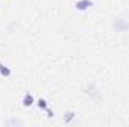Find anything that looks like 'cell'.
Returning a JSON list of instances; mask_svg holds the SVG:
<instances>
[{"label": "cell", "instance_id": "cell-1", "mask_svg": "<svg viewBox=\"0 0 129 127\" xmlns=\"http://www.w3.org/2000/svg\"><path fill=\"white\" fill-rule=\"evenodd\" d=\"M113 29L114 32L117 33H123L129 30V20L125 17H117L114 21H113Z\"/></svg>", "mask_w": 129, "mask_h": 127}, {"label": "cell", "instance_id": "cell-2", "mask_svg": "<svg viewBox=\"0 0 129 127\" xmlns=\"http://www.w3.org/2000/svg\"><path fill=\"white\" fill-rule=\"evenodd\" d=\"M93 5H95L93 0H77L75 2V9L80 11V12H84V11L90 9Z\"/></svg>", "mask_w": 129, "mask_h": 127}, {"label": "cell", "instance_id": "cell-3", "mask_svg": "<svg viewBox=\"0 0 129 127\" xmlns=\"http://www.w3.org/2000/svg\"><path fill=\"white\" fill-rule=\"evenodd\" d=\"M21 103H23V106H24V108H30L33 103H35V97H33L32 93H26V94L23 96Z\"/></svg>", "mask_w": 129, "mask_h": 127}, {"label": "cell", "instance_id": "cell-4", "mask_svg": "<svg viewBox=\"0 0 129 127\" xmlns=\"http://www.w3.org/2000/svg\"><path fill=\"white\" fill-rule=\"evenodd\" d=\"M86 93L90 96V97H93V99H99V97H101V91H99V88H98L95 84H90V85H89V90H87Z\"/></svg>", "mask_w": 129, "mask_h": 127}, {"label": "cell", "instance_id": "cell-5", "mask_svg": "<svg viewBox=\"0 0 129 127\" xmlns=\"http://www.w3.org/2000/svg\"><path fill=\"white\" fill-rule=\"evenodd\" d=\"M77 117V112L75 111H66L64 112V115H63V120H64V123L66 124H71L72 123V120Z\"/></svg>", "mask_w": 129, "mask_h": 127}, {"label": "cell", "instance_id": "cell-6", "mask_svg": "<svg viewBox=\"0 0 129 127\" xmlns=\"http://www.w3.org/2000/svg\"><path fill=\"white\" fill-rule=\"evenodd\" d=\"M0 75H2V76H5V78L11 76V75H12L11 67H9V66H6L5 63H0Z\"/></svg>", "mask_w": 129, "mask_h": 127}, {"label": "cell", "instance_id": "cell-7", "mask_svg": "<svg viewBox=\"0 0 129 127\" xmlns=\"http://www.w3.org/2000/svg\"><path fill=\"white\" fill-rule=\"evenodd\" d=\"M36 106L39 108V109H42V111H45L47 108H48V102L45 100V99H38V102H36Z\"/></svg>", "mask_w": 129, "mask_h": 127}, {"label": "cell", "instance_id": "cell-8", "mask_svg": "<svg viewBox=\"0 0 129 127\" xmlns=\"http://www.w3.org/2000/svg\"><path fill=\"white\" fill-rule=\"evenodd\" d=\"M23 123L20 120H15V118H11L8 121H5V126H21Z\"/></svg>", "mask_w": 129, "mask_h": 127}, {"label": "cell", "instance_id": "cell-9", "mask_svg": "<svg viewBox=\"0 0 129 127\" xmlns=\"http://www.w3.org/2000/svg\"><path fill=\"white\" fill-rule=\"evenodd\" d=\"M45 111H47V117H48V118H54V115H56V112H54L53 109H50V108H47Z\"/></svg>", "mask_w": 129, "mask_h": 127}]
</instances>
